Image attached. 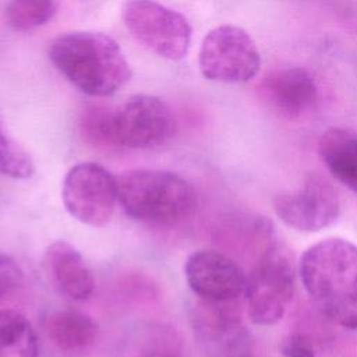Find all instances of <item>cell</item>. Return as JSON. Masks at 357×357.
I'll return each instance as SVG.
<instances>
[{
	"instance_id": "obj_1",
	"label": "cell",
	"mask_w": 357,
	"mask_h": 357,
	"mask_svg": "<svg viewBox=\"0 0 357 357\" xmlns=\"http://www.w3.org/2000/svg\"><path fill=\"white\" fill-rule=\"evenodd\" d=\"M301 283L331 322L357 329V245L328 237L308 247L298 262Z\"/></svg>"
},
{
	"instance_id": "obj_2",
	"label": "cell",
	"mask_w": 357,
	"mask_h": 357,
	"mask_svg": "<svg viewBox=\"0 0 357 357\" xmlns=\"http://www.w3.org/2000/svg\"><path fill=\"white\" fill-rule=\"evenodd\" d=\"M49 57L74 86L91 96H110L131 77L119 43L100 32L60 35L52 42Z\"/></svg>"
},
{
	"instance_id": "obj_3",
	"label": "cell",
	"mask_w": 357,
	"mask_h": 357,
	"mask_svg": "<svg viewBox=\"0 0 357 357\" xmlns=\"http://www.w3.org/2000/svg\"><path fill=\"white\" fill-rule=\"evenodd\" d=\"M119 204L132 219L174 226L197 208L194 187L180 174L159 169H134L117 178Z\"/></svg>"
},
{
	"instance_id": "obj_4",
	"label": "cell",
	"mask_w": 357,
	"mask_h": 357,
	"mask_svg": "<svg viewBox=\"0 0 357 357\" xmlns=\"http://www.w3.org/2000/svg\"><path fill=\"white\" fill-rule=\"evenodd\" d=\"M297 266L291 250L276 237L257 255L245 282L250 319L262 326L282 319L296 291Z\"/></svg>"
},
{
	"instance_id": "obj_5",
	"label": "cell",
	"mask_w": 357,
	"mask_h": 357,
	"mask_svg": "<svg viewBox=\"0 0 357 357\" xmlns=\"http://www.w3.org/2000/svg\"><path fill=\"white\" fill-rule=\"evenodd\" d=\"M121 17L134 39L153 54L176 61L188 53L191 25L180 13L156 0H128Z\"/></svg>"
},
{
	"instance_id": "obj_6",
	"label": "cell",
	"mask_w": 357,
	"mask_h": 357,
	"mask_svg": "<svg viewBox=\"0 0 357 357\" xmlns=\"http://www.w3.org/2000/svg\"><path fill=\"white\" fill-rule=\"evenodd\" d=\"M198 64L206 79L241 84L257 75L261 54L247 31L236 25H220L202 40Z\"/></svg>"
},
{
	"instance_id": "obj_7",
	"label": "cell",
	"mask_w": 357,
	"mask_h": 357,
	"mask_svg": "<svg viewBox=\"0 0 357 357\" xmlns=\"http://www.w3.org/2000/svg\"><path fill=\"white\" fill-rule=\"evenodd\" d=\"M61 199L74 219L86 226L103 227L119 202L117 178L95 162L77 163L64 176Z\"/></svg>"
},
{
	"instance_id": "obj_8",
	"label": "cell",
	"mask_w": 357,
	"mask_h": 357,
	"mask_svg": "<svg viewBox=\"0 0 357 357\" xmlns=\"http://www.w3.org/2000/svg\"><path fill=\"white\" fill-rule=\"evenodd\" d=\"M177 130L169 105L151 95H135L113 110V131L117 146L151 149L166 144Z\"/></svg>"
},
{
	"instance_id": "obj_9",
	"label": "cell",
	"mask_w": 357,
	"mask_h": 357,
	"mask_svg": "<svg viewBox=\"0 0 357 357\" xmlns=\"http://www.w3.org/2000/svg\"><path fill=\"white\" fill-rule=\"evenodd\" d=\"M273 211L286 226L294 230L319 231L339 218L340 198L326 177L310 173L300 187L275 195Z\"/></svg>"
},
{
	"instance_id": "obj_10",
	"label": "cell",
	"mask_w": 357,
	"mask_h": 357,
	"mask_svg": "<svg viewBox=\"0 0 357 357\" xmlns=\"http://www.w3.org/2000/svg\"><path fill=\"white\" fill-rule=\"evenodd\" d=\"M236 301L199 300L192 310L194 335L211 356L233 357L245 354L248 350L250 333Z\"/></svg>"
},
{
	"instance_id": "obj_11",
	"label": "cell",
	"mask_w": 357,
	"mask_h": 357,
	"mask_svg": "<svg viewBox=\"0 0 357 357\" xmlns=\"http://www.w3.org/2000/svg\"><path fill=\"white\" fill-rule=\"evenodd\" d=\"M190 290L205 301H236L244 296L247 273L229 255L216 250H197L184 264Z\"/></svg>"
},
{
	"instance_id": "obj_12",
	"label": "cell",
	"mask_w": 357,
	"mask_h": 357,
	"mask_svg": "<svg viewBox=\"0 0 357 357\" xmlns=\"http://www.w3.org/2000/svg\"><path fill=\"white\" fill-rule=\"evenodd\" d=\"M262 99L284 117H298L308 112L318 99L314 77L301 67L273 70L259 84Z\"/></svg>"
},
{
	"instance_id": "obj_13",
	"label": "cell",
	"mask_w": 357,
	"mask_h": 357,
	"mask_svg": "<svg viewBox=\"0 0 357 357\" xmlns=\"http://www.w3.org/2000/svg\"><path fill=\"white\" fill-rule=\"evenodd\" d=\"M45 265L53 286L66 297L86 300L95 290V278L81 252L70 243L57 240L45 251Z\"/></svg>"
},
{
	"instance_id": "obj_14",
	"label": "cell",
	"mask_w": 357,
	"mask_h": 357,
	"mask_svg": "<svg viewBox=\"0 0 357 357\" xmlns=\"http://www.w3.org/2000/svg\"><path fill=\"white\" fill-rule=\"evenodd\" d=\"M49 340L63 353L77 356L89 350L98 337V325L86 314L74 310L50 312L43 321Z\"/></svg>"
},
{
	"instance_id": "obj_15",
	"label": "cell",
	"mask_w": 357,
	"mask_h": 357,
	"mask_svg": "<svg viewBox=\"0 0 357 357\" xmlns=\"http://www.w3.org/2000/svg\"><path fill=\"white\" fill-rule=\"evenodd\" d=\"M318 152L329 173L357 192V132L347 127H331L321 135Z\"/></svg>"
},
{
	"instance_id": "obj_16",
	"label": "cell",
	"mask_w": 357,
	"mask_h": 357,
	"mask_svg": "<svg viewBox=\"0 0 357 357\" xmlns=\"http://www.w3.org/2000/svg\"><path fill=\"white\" fill-rule=\"evenodd\" d=\"M38 356V336L28 318L15 310H0V357Z\"/></svg>"
},
{
	"instance_id": "obj_17",
	"label": "cell",
	"mask_w": 357,
	"mask_h": 357,
	"mask_svg": "<svg viewBox=\"0 0 357 357\" xmlns=\"http://www.w3.org/2000/svg\"><path fill=\"white\" fill-rule=\"evenodd\" d=\"M56 10V0H13L6 8V20L15 31H29L47 24Z\"/></svg>"
},
{
	"instance_id": "obj_18",
	"label": "cell",
	"mask_w": 357,
	"mask_h": 357,
	"mask_svg": "<svg viewBox=\"0 0 357 357\" xmlns=\"http://www.w3.org/2000/svg\"><path fill=\"white\" fill-rule=\"evenodd\" d=\"M79 130L84 139L93 146H117L113 131V110L103 106L85 109L79 119Z\"/></svg>"
},
{
	"instance_id": "obj_19",
	"label": "cell",
	"mask_w": 357,
	"mask_h": 357,
	"mask_svg": "<svg viewBox=\"0 0 357 357\" xmlns=\"http://www.w3.org/2000/svg\"><path fill=\"white\" fill-rule=\"evenodd\" d=\"M35 172V165L25 148L0 131V174L26 180Z\"/></svg>"
},
{
	"instance_id": "obj_20",
	"label": "cell",
	"mask_w": 357,
	"mask_h": 357,
	"mask_svg": "<svg viewBox=\"0 0 357 357\" xmlns=\"http://www.w3.org/2000/svg\"><path fill=\"white\" fill-rule=\"evenodd\" d=\"M24 272L17 261L0 251V298L13 293L22 283Z\"/></svg>"
},
{
	"instance_id": "obj_21",
	"label": "cell",
	"mask_w": 357,
	"mask_h": 357,
	"mask_svg": "<svg viewBox=\"0 0 357 357\" xmlns=\"http://www.w3.org/2000/svg\"><path fill=\"white\" fill-rule=\"evenodd\" d=\"M279 351L283 357H315L314 343L304 332L287 333L279 343Z\"/></svg>"
},
{
	"instance_id": "obj_22",
	"label": "cell",
	"mask_w": 357,
	"mask_h": 357,
	"mask_svg": "<svg viewBox=\"0 0 357 357\" xmlns=\"http://www.w3.org/2000/svg\"><path fill=\"white\" fill-rule=\"evenodd\" d=\"M178 350L176 349L174 344H170V343H166L165 339H163V343H156L151 347H148L144 353L142 357H180Z\"/></svg>"
},
{
	"instance_id": "obj_23",
	"label": "cell",
	"mask_w": 357,
	"mask_h": 357,
	"mask_svg": "<svg viewBox=\"0 0 357 357\" xmlns=\"http://www.w3.org/2000/svg\"><path fill=\"white\" fill-rule=\"evenodd\" d=\"M233 357H251V356H248V354H240V356H233Z\"/></svg>"
}]
</instances>
